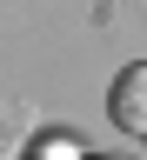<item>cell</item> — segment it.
<instances>
[{
	"label": "cell",
	"mask_w": 147,
	"mask_h": 160,
	"mask_svg": "<svg viewBox=\"0 0 147 160\" xmlns=\"http://www.w3.org/2000/svg\"><path fill=\"white\" fill-rule=\"evenodd\" d=\"M107 120L147 147V60L140 67H120V80L107 87Z\"/></svg>",
	"instance_id": "obj_1"
}]
</instances>
